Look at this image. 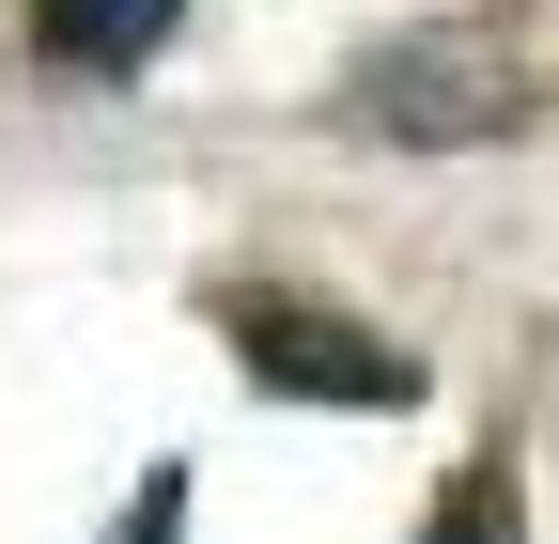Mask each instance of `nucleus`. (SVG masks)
I'll return each mask as SVG.
<instances>
[{"label": "nucleus", "instance_id": "f257e3e1", "mask_svg": "<svg viewBox=\"0 0 559 544\" xmlns=\"http://www.w3.org/2000/svg\"><path fill=\"white\" fill-rule=\"evenodd\" d=\"M218 343L264 389H296V404H419V358L389 343V327L326 311V296H280V281H234L218 296Z\"/></svg>", "mask_w": 559, "mask_h": 544}, {"label": "nucleus", "instance_id": "f03ea898", "mask_svg": "<svg viewBox=\"0 0 559 544\" xmlns=\"http://www.w3.org/2000/svg\"><path fill=\"white\" fill-rule=\"evenodd\" d=\"M358 109L389 125V141H466V125H498L513 94H498V62H481V47H389L373 79H358Z\"/></svg>", "mask_w": 559, "mask_h": 544}, {"label": "nucleus", "instance_id": "7ed1b4c3", "mask_svg": "<svg viewBox=\"0 0 559 544\" xmlns=\"http://www.w3.org/2000/svg\"><path fill=\"white\" fill-rule=\"evenodd\" d=\"M187 0H32V62L47 79H124V62L171 47Z\"/></svg>", "mask_w": 559, "mask_h": 544}, {"label": "nucleus", "instance_id": "20e7f679", "mask_svg": "<svg viewBox=\"0 0 559 544\" xmlns=\"http://www.w3.org/2000/svg\"><path fill=\"white\" fill-rule=\"evenodd\" d=\"M436 544H528V529H513V483H498V466H466V483H451Z\"/></svg>", "mask_w": 559, "mask_h": 544}, {"label": "nucleus", "instance_id": "39448f33", "mask_svg": "<svg viewBox=\"0 0 559 544\" xmlns=\"http://www.w3.org/2000/svg\"><path fill=\"white\" fill-rule=\"evenodd\" d=\"M109 544H187V466H156V483H140V513H124Z\"/></svg>", "mask_w": 559, "mask_h": 544}]
</instances>
